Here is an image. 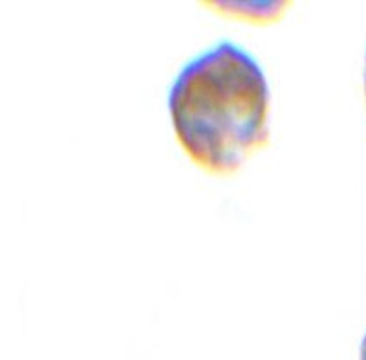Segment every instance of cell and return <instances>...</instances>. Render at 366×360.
I'll use <instances>...</instances> for the list:
<instances>
[{"label":"cell","instance_id":"1","mask_svg":"<svg viewBox=\"0 0 366 360\" xmlns=\"http://www.w3.org/2000/svg\"><path fill=\"white\" fill-rule=\"evenodd\" d=\"M271 88L246 47L219 40L182 65L167 90L176 142L198 167L237 172L269 139Z\"/></svg>","mask_w":366,"mask_h":360},{"label":"cell","instance_id":"2","mask_svg":"<svg viewBox=\"0 0 366 360\" xmlns=\"http://www.w3.org/2000/svg\"><path fill=\"white\" fill-rule=\"evenodd\" d=\"M210 8L221 15L234 16L239 20H248L255 24H267L279 20L284 15L290 2L271 0V2H255V0H230V2H209Z\"/></svg>","mask_w":366,"mask_h":360},{"label":"cell","instance_id":"3","mask_svg":"<svg viewBox=\"0 0 366 360\" xmlns=\"http://www.w3.org/2000/svg\"><path fill=\"white\" fill-rule=\"evenodd\" d=\"M359 360H366V334L362 335L361 344H359Z\"/></svg>","mask_w":366,"mask_h":360},{"label":"cell","instance_id":"4","mask_svg":"<svg viewBox=\"0 0 366 360\" xmlns=\"http://www.w3.org/2000/svg\"><path fill=\"white\" fill-rule=\"evenodd\" d=\"M362 81H365V97H366V54H365V70H362Z\"/></svg>","mask_w":366,"mask_h":360}]
</instances>
